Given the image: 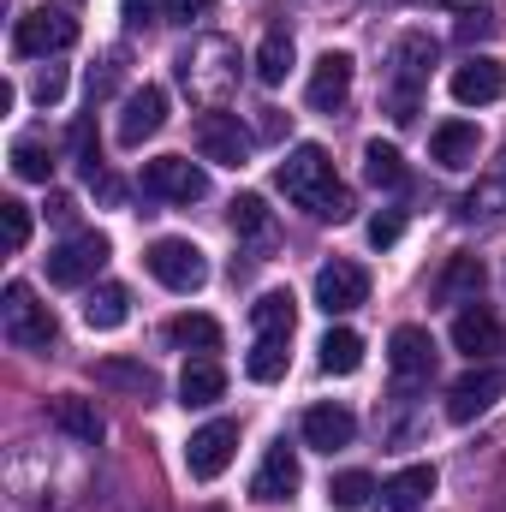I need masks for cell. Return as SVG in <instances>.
Returning <instances> with one entry per match:
<instances>
[{
    "instance_id": "obj_23",
    "label": "cell",
    "mask_w": 506,
    "mask_h": 512,
    "mask_svg": "<svg viewBox=\"0 0 506 512\" xmlns=\"http://www.w3.org/2000/svg\"><path fill=\"white\" fill-rule=\"evenodd\" d=\"M126 316H131V292L126 286H96L90 298H84V322L96 328V334H114V328H126Z\"/></svg>"
},
{
    "instance_id": "obj_25",
    "label": "cell",
    "mask_w": 506,
    "mask_h": 512,
    "mask_svg": "<svg viewBox=\"0 0 506 512\" xmlns=\"http://www.w3.org/2000/svg\"><path fill=\"white\" fill-rule=\"evenodd\" d=\"M316 352H322V370L328 376H358V364H364V340L352 328H328Z\"/></svg>"
},
{
    "instance_id": "obj_24",
    "label": "cell",
    "mask_w": 506,
    "mask_h": 512,
    "mask_svg": "<svg viewBox=\"0 0 506 512\" xmlns=\"http://www.w3.org/2000/svg\"><path fill=\"white\" fill-rule=\"evenodd\" d=\"M167 340H173L179 352L215 358V352H221V322H215V316H173V322H167Z\"/></svg>"
},
{
    "instance_id": "obj_2",
    "label": "cell",
    "mask_w": 506,
    "mask_h": 512,
    "mask_svg": "<svg viewBox=\"0 0 506 512\" xmlns=\"http://www.w3.org/2000/svg\"><path fill=\"white\" fill-rule=\"evenodd\" d=\"M0 322H6V340H12V346H24V352H48V346H54V334H60L54 310H48L24 280H12V286H6Z\"/></svg>"
},
{
    "instance_id": "obj_27",
    "label": "cell",
    "mask_w": 506,
    "mask_h": 512,
    "mask_svg": "<svg viewBox=\"0 0 506 512\" xmlns=\"http://www.w3.org/2000/svg\"><path fill=\"white\" fill-rule=\"evenodd\" d=\"M292 322H298V298H292V292H262L251 304L256 334H286V340H292Z\"/></svg>"
},
{
    "instance_id": "obj_33",
    "label": "cell",
    "mask_w": 506,
    "mask_h": 512,
    "mask_svg": "<svg viewBox=\"0 0 506 512\" xmlns=\"http://www.w3.org/2000/svg\"><path fill=\"white\" fill-rule=\"evenodd\" d=\"M376 495H381V489H376V477H370V471H340V477L328 483V501H334L340 512H358V507H370Z\"/></svg>"
},
{
    "instance_id": "obj_8",
    "label": "cell",
    "mask_w": 506,
    "mask_h": 512,
    "mask_svg": "<svg viewBox=\"0 0 506 512\" xmlns=\"http://www.w3.org/2000/svg\"><path fill=\"white\" fill-rule=\"evenodd\" d=\"M233 453H239V423H233V417H215V423H203V429L185 441V471H191L197 483H215V477L233 465Z\"/></svg>"
},
{
    "instance_id": "obj_39",
    "label": "cell",
    "mask_w": 506,
    "mask_h": 512,
    "mask_svg": "<svg viewBox=\"0 0 506 512\" xmlns=\"http://www.w3.org/2000/svg\"><path fill=\"white\" fill-rule=\"evenodd\" d=\"M453 30H459V42H483V36H495V12H477V6H465Z\"/></svg>"
},
{
    "instance_id": "obj_38",
    "label": "cell",
    "mask_w": 506,
    "mask_h": 512,
    "mask_svg": "<svg viewBox=\"0 0 506 512\" xmlns=\"http://www.w3.org/2000/svg\"><path fill=\"white\" fill-rule=\"evenodd\" d=\"M399 233H405V215H399V209H381V215H370V245H376V251L399 245Z\"/></svg>"
},
{
    "instance_id": "obj_34",
    "label": "cell",
    "mask_w": 506,
    "mask_h": 512,
    "mask_svg": "<svg viewBox=\"0 0 506 512\" xmlns=\"http://www.w3.org/2000/svg\"><path fill=\"white\" fill-rule=\"evenodd\" d=\"M227 221H233V233H245V239H268V233H274V215H268V203H262L256 191H245V197H233Z\"/></svg>"
},
{
    "instance_id": "obj_18",
    "label": "cell",
    "mask_w": 506,
    "mask_h": 512,
    "mask_svg": "<svg viewBox=\"0 0 506 512\" xmlns=\"http://www.w3.org/2000/svg\"><path fill=\"white\" fill-rule=\"evenodd\" d=\"M453 346H459L471 364L489 358V352H501V322H495V310H483V304L459 310V316H453Z\"/></svg>"
},
{
    "instance_id": "obj_13",
    "label": "cell",
    "mask_w": 506,
    "mask_h": 512,
    "mask_svg": "<svg viewBox=\"0 0 506 512\" xmlns=\"http://www.w3.org/2000/svg\"><path fill=\"white\" fill-rule=\"evenodd\" d=\"M352 54L346 48H328L322 60H316V72H310V90H304V102L316 108V114H340L346 108V96H352Z\"/></svg>"
},
{
    "instance_id": "obj_29",
    "label": "cell",
    "mask_w": 506,
    "mask_h": 512,
    "mask_svg": "<svg viewBox=\"0 0 506 512\" xmlns=\"http://www.w3.org/2000/svg\"><path fill=\"white\" fill-rule=\"evenodd\" d=\"M364 179H370L376 191H405V179H411V173H405V155H399L393 143H370V149H364Z\"/></svg>"
},
{
    "instance_id": "obj_17",
    "label": "cell",
    "mask_w": 506,
    "mask_h": 512,
    "mask_svg": "<svg viewBox=\"0 0 506 512\" xmlns=\"http://www.w3.org/2000/svg\"><path fill=\"white\" fill-rule=\"evenodd\" d=\"M298 429H304V447H316V453H340V447H352L358 417H352L346 405H310Z\"/></svg>"
},
{
    "instance_id": "obj_31",
    "label": "cell",
    "mask_w": 506,
    "mask_h": 512,
    "mask_svg": "<svg viewBox=\"0 0 506 512\" xmlns=\"http://www.w3.org/2000/svg\"><path fill=\"white\" fill-rule=\"evenodd\" d=\"M96 382L126 387L137 399H149V393H155V370H149V364H126V358H102V364H96Z\"/></svg>"
},
{
    "instance_id": "obj_41",
    "label": "cell",
    "mask_w": 506,
    "mask_h": 512,
    "mask_svg": "<svg viewBox=\"0 0 506 512\" xmlns=\"http://www.w3.org/2000/svg\"><path fill=\"white\" fill-rule=\"evenodd\" d=\"M48 221H60V227H72V221H78V203H72L66 191H54V197H48Z\"/></svg>"
},
{
    "instance_id": "obj_36",
    "label": "cell",
    "mask_w": 506,
    "mask_h": 512,
    "mask_svg": "<svg viewBox=\"0 0 506 512\" xmlns=\"http://www.w3.org/2000/svg\"><path fill=\"white\" fill-rule=\"evenodd\" d=\"M0 227H6V251L18 256L24 245H30V203L6 197V203H0Z\"/></svg>"
},
{
    "instance_id": "obj_22",
    "label": "cell",
    "mask_w": 506,
    "mask_h": 512,
    "mask_svg": "<svg viewBox=\"0 0 506 512\" xmlns=\"http://www.w3.org/2000/svg\"><path fill=\"white\" fill-rule=\"evenodd\" d=\"M221 393H227V370L215 358H191L185 364V376H179V405L185 411H209Z\"/></svg>"
},
{
    "instance_id": "obj_9",
    "label": "cell",
    "mask_w": 506,
    "mask_h": 512,
    "mask_svg": "<svg viewBox=\"0 0 506 512\" xmlns=\"http://www.w3.org/2000/svg\"><path fill=\"white\" fill-rule=\"evenodd\" d=\"M108 268V239L102 233H72L66 245L48 251V280L54 286H90Z\"/></svg>"
},
{
    "instance_id": "obj_28",
    "label": "cell",
    "mask_w": 506,
    "mask_h": 512,
    "mask_svg": "<svg viewBox=\"0 0 506 512\" xmlns=\"http://www.w3.org/2000/svg\"><path fill=\"white\" fill-rule=\"evenodd\" d=\"M483 280H489V268H483L477 256H453V262H447V274L435 280V292H441L447 304H459V298H477V292H483Z\"/></svg>"
},
{
    "instance_id": "obj_43",
    "label": "cell",
    "mask_w": 506,
    "mask_h": 512,
    "mask_svg": "<svg viewBox=\"0 0 506 512\" xmlns=\"http://www.w3.org/2000/svg\"><path fill=\"white\" fill-rule=\"evenodd\" d=\"M280 131H286V114H280V108H262V120H256V137H268V143H274Z\"/></svg>"
},
{
    "instance_id": "obj_35",
    "label": "cell",
    "mask_w": 506,
    "mask_h": 512,
    "mask_svg": "<svg viewBox=\"0 0 506 512\" xmlns=\"http://www.w3.org/2000/svg\"><path fill=\"white\" fill-rule=\"evenodd\" d=\"M72 161H78V173H84L90 185L102 179V143H96V126H90V120L72 126Z\"/></svg>"
},
{
    "instance_id": "obj_11",
    "label": "cell",
    "mask_w": 506,
    "mask_h": 512,
    "mask_svg": "<svg viewBox=\"0 0 506 512\" xmlns=\"http://www.w3.org/2000/svg\"><path fill=\"white\" fill-rule=\"evenodd\" d=\"M298 483H304V471H298V453L280 441V447H268V453H262V465H256L251 501H256V507H286V501L298 495Z\"/></svg>"
},
{
    "instance_id": "obj_7",
    "label": "cell",
    "mask_w": 506,
    "mask_h": 512,
    "mask_svg": "<svg viewBox=\"0 0 506 512\" xmlns=\"http://www.w3.org/2000/svg\"><path fill=\"white\" fill-rule=\"evenodd\" d=\"M191 137H197L203 161H215V167H245V161H251V131L239 126V114H227V108L197 114Z\"/></svg>"
},
{
    "instance_id": "obj_32",
    "label": "cell",
    "mask_w": 506,
    "mask_h": 512,
    "mask_svg": "<svg viewBox=\"0 0 506 512\" xmlns=\"http://www.w3.org/2000/svg\"><path fill=\"white\" fill-rule=\"evenodd\" d=\"M286 72H292V36L286 30H268L262 48H256V78L262 84H286Z\"/></svg>"
},
{
    "instance_id": "obj_19",
    "label": "cell",
    "mask_w": 506,
    "mask_h": 512,
    "mask_svg": "<svg viewBox=\"0 0 506 512\" xmlns=\"http://www.w3.org/2000/svg\"><path fill=\"white\" fill-rule=\"evenodd\" d=\"M477 149H483V137H477L471 120H447V126H435V137H429V155H435L447 173L477 167Z\"/></svg>"
},
{
    "instance_id": "obj_16",
    "label": "cell",
    "mask_w": 506,
    "mask_h": 512,
    "mask_svg": "<svg viewBox=\"0 0 506 512\" xmlns=\"http://www.w3.org/2000/svg\"><path fill=\"white\" fill-rule=\"evenodd\" d=\"M387 364H393V382L399 387H417L435 376V340L423 328H393L387 340Z\"/></svg>"
},
{
    "instance_id": "obj_10",
    "label": "cell",
    "mask_w": 506,
    "mask_h": 512,
    "mask_svg": "<svg viewBox=\"0 0 506 512\" xmlns=\"http://www.w3.org/2000/svg\"><path fill=\"white\" fill-rule=\"evenodd\" d=\"M364 298H370V274H364L358 262L334 256V262H322V268H316V310L346 316V310H358Z\"/></svg>"
},
{
    "instance_id": "obj_12",
    "label": "cell",
    "mask_w": 506,
    "mask_h": 512,
    "mask_svg": "<svg viewBox=\"0 0 506 512\" xmlns=\"http://www.w3.org/2000/svg\"><path fill=\"white\" fill-rule=\"evenodd\" d=\"M447 90H453V102H465V108H489V102L506 96V66L495 54H471L465 66H453Z\"/></svg>"
},
{
    "instance_id": "obj_6",
    "label": "cell",
    "mask_w": 506,
    "mask_h": 512,
    "mask_svg": "<svg viewBox=\"0 0 506 512\" xmlns=\"http://www.w3.org/2000/svg\"><path fill=\"white\" fill-rule=\"evenodd\" d=\"M143 191L161 197V203H203L209 197V173L185 155H155L143 161Z\"/></svg>"
},
{
    "instance_id": "obj_5",
    "label": "cell",
    "mask_w": 506,
    "mask_h": 512,
    "mask_svg": "<svg viewBox=\"0 0 506 512\" xmlns=\"http://www.w3.org/2000/svg\"><path fill=\"white\" fill-rule=\"evenodd\" d=\"M72 42H78V18H72V12H54V6L24 12V18H18V30H12V54H18V60L66 54Z\"/></svg>"
},
{
    "instance_id": "obj_40",
    "label": "cell",
    "mask_w": 506,
    "mask_h": 512,
    "mask_svg": "<svg viewBox=\"0 0 506 512\" xmlns=\"http://www.w3.org/2000/svg\"><path fill=\"white\" fill-rule=\"evenodd\" d=\"M209 6L215 0H161V18L167 24H197V18H209Z\"/></svg>"
},
{
    "instance_id": "obj_1",
    "label": "cell",
    "mask_w": 506,
    "mask_h": 512,
    "mask_svg": "<svg viewBox=\"0 0 506 512\" xmlns=\"http://www.w3.org/2000/svg\"><path fill=\"white\" fill-rule=\"evenodd\" d=\"M274 179H280V191H286L298 209H310L316 221H334V227H340V221L358 215V203H352V191L334 179V161H328L322 143H298V149L280 161Z\"/></svg>"
},
{
    "instance_id": "obj_37",
    "label": "cell",
    "mask_w": 506,
    "mask_h": 512,
    "mask_svg": "<svg viewBox=\"0 0 506 512\" xmlns=\"http://www.w3.org/2000/svg\"><path fill=\"white\" fill-rule=\"evenodd\" d=\"M30 96H36L42 108H54V102L66 96V66H42V72H36V84H30Z\"/></svg>"
},
{
    "instance_id": "obj_21",
    "label": "cell",
    "mask_w": 506,
    "mask_h": 512,
    "mask_svg": "<svg viewBox=\"0 0 506 512\" xmlns=\"http://www.w3.org/2000/svg\"><path fill=\"white\" fill-rule=\"evenodd\" d=\"M48 417L72 435V441H84V447H96L102 435H108V423H102V411L90 405V399H78V393H54V405H48Z\"/></svg>"
},
{
    "instance_id": "obj_20",
    "label": "cell",
    "mask_w": 506,
    "mask_h": 512,
    "mask_svg": "<svg viewBox=\"0 0 506 512\" xmlns=\"http://www.w3.org/2000/svg\"><path fill=\"white\" fill-rule=\"evenodd\" d=\"M435 495V465H405L399 477H387L381 483V512H417L423 501Z\"/></svg>"
},
{
    "instance_id": "obj_15",
    "label": "cell",
    "mask_w": 506,
    "mask_h": 512,
    "mask_svg": "<svg viewBox=\"0 0 506 512\" xmlns=\"http://www.w3.org/2000/svg\"><path fill=\"white\" fill-rule=\"evenodd\" d=\"M501 393H506V370H465L459 382L447 387V417L453 423H477Z\"/></svg>"
},
{
    "instance_id": "obj_26",
    "label": "cell",
    "mask_w": 506,
    "mask_h": 512,
    "mask_svg": "<svg viewBox=\"0 0 506 512\" xmlns=\"http://www.w3.org/2000/svg\"><path fill=\"white\" fill-rule=\"evenodd\" d=\"M286 346H292L286 334H256L251 358H245V376H251V382H280V376H286V364H292V352H286Z\"/></svg>"
},
{
    "instance_id": "obj_4",
    "label": "cell",
    "mask_w": 506,
    "mask_h": 512,
    "mask_svg": "<svg viewBox=\"0 0 506 512\" xmlns=\"http://www.w3.org/2000/svg\"><path fill=\"white\" fill-rule=\"evenodd\" d=\"M429 66H435V42L423 30L399 36V48H393V120L399 126L417 120V84L429 78Z\"/></svg>"
},
{
    "instance_id": "obj_42",
    "label": "cell",
    "mask_w": 506,
    "mask_h": 512,
    "mask_svg": "<svg viewBox=\"0 0 506 512\" xmlns=\"http://www.w3.org/2000/svg\"><path fill=\"white\" fill-rule=\"evenodd\" d=\"M155 6H161V0H126V24L131 30H143V24L155 18Z\"/></svg>"
},
{
    "instance_id": "obj_14",
    "label": "cell",
    "mask_w": 506,
    "mask_h": 512,
    "mask_svg": "<svg viewBox=\"0 0 506 512\" xmlns=\"http://www.w3.org/2000/svg\"><path fill=\"white\" fill-rule=\"evenodd\" d=\"M161 126H167V90L161 84H137L120 102V143L143 149V137H155Z\"/></svg>"
},
{
    "instance_id": "obj_3",
    "label": "cell",
    "mask_w": 506,
    "mask_h": 512,
    "mask_svg": "<svg viewBox=\"0 0 506 512\" xmlns=\"http://www.w3.org/2000/svg\"><path fill=\"white\" fill-rule=\"evenodd\" d=\"M143 268L167 286V292H203L209 286V256L197 251L191 239H155L143 251Z\"/></svg>"
},
{
    "instance_id": "obj_30",
    "label": "cell",
    "mask_w": 506,
    "mask_h": 512,
    "mask_svg": "<svg viewBox=\"0 0 506 512\" xmlns=\"http://www.w3.org/2000/svg\"><path fill=\"white\" fill-rule=\"evenodd\" d=\"M12 173H18L24 185H48V179H54V149H48L42 137H18V143H12Z\"/></svg>"
}]
</instances>
